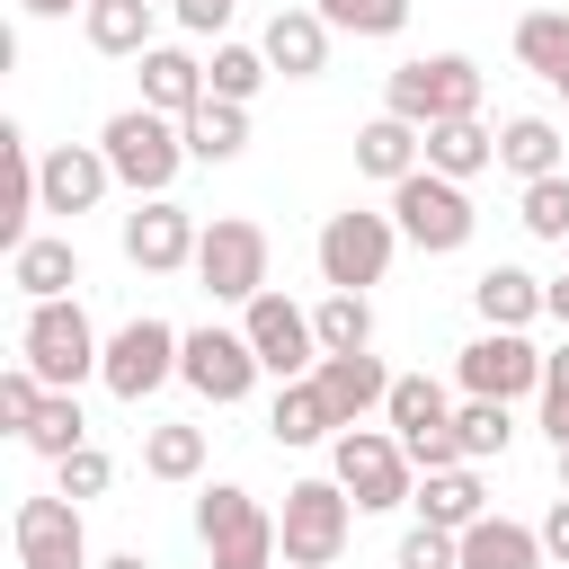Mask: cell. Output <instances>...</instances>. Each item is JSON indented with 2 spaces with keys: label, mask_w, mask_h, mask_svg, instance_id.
<instances>
[{
  "label": "cell",
  "mask_w": 569,
  "mask_h": 569,
  "mask_svg": "<svg viewBox=\"0 0 569 569\" xmlns=\"http://www.w3.org/2000/svg\"><path fill=\"white\" fill-rule=\"evenodd\" d=\"M18 365H27L44 391H80V382L107 365V338H98L89 302H80V293H62V302H27V320H18Z\"/></svg>",
  "instance_id": "1"
},
{
  "label": "cell",
  "mask_w": 569,
  "mask_h": 569,
  "mask_svg": "<svg viewBox=\"0 0 569 569\" xmlns=\"http://www.w3.org/2000/svg\"><path fill=\"white\" fill-rule=\"evenodd\" d=\"M98 151H107L116 187H133V204H142V196H169L178 169H187V133H178V116H151L142 98L116 107V116L98 124Z\"/></svg>",
  "instance_id": "2"
},
{
  "label": "cell",
  "mask_w": 569,
  "mask_h": 569,
  "mask_svg": "<svg viewBox=\"0 0 569 569\" xmlns=\"http://www.w3.org/2000/svg\"><path fill=\"white\" fill-rule=\"evenodd\" d=\"M329 480L356 498V516H391V507L418 498V462H409V445L391 427H347L329 445Z\"/></svg>",
  "instance_id": "3"
},
{
  "label": "cell",
  "mask_w": 569,
  "mask_h": 569,
  "mask_svg": "<svg viewBox=\"0 0 569 569\" xmlns=\"http://www.w3.org/2000/svg\"><path fill=\"white\" fill-rule=\"evenodd\" d=\"M196 542H204V569H284L276 516H267L240 480H213V489L196 498Z\"/></svg>",
  "instance_id": "4"
},
{
  "label": "cell",
  "mask_w": 569,
  "mask_h": 569,
  "mask_svg": "<svg viewBox=\"0 0 569 569\" xmlns=\"http://www.w3.org/2000/svg\"><path fill=\"white\" fill-rule=\"evenodd\" d=\"M382 116L400 124H445V116H480V62L471 53H418L382 80Z\"/></svg>",
  "instance_id": "5"
},
{
  "label": "cell",
  "mask_w": 569,
  "mask_h": 569,
  "mask_svg": "<svg viewBox=\"0 0 569 569\" xmlns=\"http://www.w3.org/2000/svg\"><path fill=\"white\" fill-rule=\"evenodd\" d=\"M311 258H320V284H329V293H365V284H382V276H391V258H400V222H391V213L347 204V213H329V222H320Z\"/></svg>",
  "instance_id": "6"
},
{
  "label": "cell",
  "mask_w": 569,
  "mask_h": 569,
  "mask_svg": "<svg viewBox=\"0 0 569 569\" xmlns=\"http://www.w3.org/2000/svg\"><path fill=\"white\" fill-rule=\"evenodd\" d=\"M267 267H276L267 231H258L249 213H213L204 240H196V267H187V276H196L213 302H240V311H249V302L267 293Z\"/></svg>",
  "instance_id": "7"
},
{
  "label": "cell",
  "mask_w": 569,
  "mask_h": 569,
  "mask_svg": "<svg viewBox=\"0 0 569 569\" xmlns=\"http://www.w3.org/2000/svg\"><path fill=\"white\" fill-rule=\"evenodd\" d=\"M356 533V498L320 471V480H293L284 489V516H276V542H284V569H329Z\"/></svg>",
  "instance_id": "8"
},
{
  "label": "cell",
  "mask_w": 569,
  "mask_h": 569,
  "mask_svg": "<svg viewBox=\"0 0 569 569\" xmlns=\"http://www.w3.org/2000/svg\"><path fill=\"white\" fill-rule=\"evenodd\" d=\"M391 222H400V240L427 249V258H453V249H471V231H480L471 187H453V178H436V169H418V178L391 187Z\"/></svg>",
  "instance_id": "9"
},
{
  "label": "cell",
  "mask_w": 569,
  "mask_h": 569,
  "mask_svg": "<svg viewBox=\"0 0 569 569\" xmlns=\"http://www.w3.org/2000/svg\"><path fill=\"white\" fill-rule=\"evenodd\" d=\"M178 356H187V329H169L160 311H133V320L107 338V365H98V382H107L124 409H142L160 382H178Z\"/></svg>",
  "instance_id": "10"
},
{
  "label": "cell",
  "mask_w": 569,
  "mask_h": 569,
  "mask_svg": "<svg viewBox=\"0 0 569 569\" xmlns=\"http://www.w3.org/2000/svg\"><path fill=\"white\" fill-rule=\"evenodd\" d=\"M382 427L409 445V462H418V471L462 462V445H453V391H445L436 373H400V382H391V400H382Z\"/></svg>",
  "instance_id": "11"
},
{
  "label": "cell",
  "mask_w": 569,
  "mask_h": 569,
  "mask_svg": "<svg viewBox=\"0 0 569 569\" xmlns=\"http://www.w3.org/2000/svg\"><path fill=\"white\" fill-rule=\"evenodd\" d=\"M240 338L258 347V365H267L276 382H302V373H320V329H311V311H302L284 284H267V293L240 311Z\"/></svg>",
  "instance_id": "12"
},
{
  "label": "cell",
  "mask_w": 569,
  "mask_h": 569,
  "mask_svg": "<svg viewBox=\"0 0 569 569\" xmlns=\"http://www.w3.org/2000/svg\"><path fill=\"white\" fill-rule=\"evenodd\" d=\"M258 347L240 338V329H222V320H204V329H187V356H178V382L196 391V400H213V409H231V400H249L258 391Z\"/></svg>",
  "instance_id": "13"
},
{
  "label": "cell",
  "mask_w": 569,
  "mask_h": 569,
  "mask_svg": "<svg viewBox=\"0 0 569 569\" xmlns=\"http://www.w3.org/2000/svg\"><path fill=\"white\" fill-rule=\"evenodd\" d=\"M453 382H462V400H525V391H542V347L525 329H480L453 356Z\"/></svg>",
  "instance_id": "14"
},
{
  "label": "cell",
  "mask_w": 569,
  "mask_h": 569,
  "mask_svg": "<svg viewBox=\"0 0 569 569\" xmlns=\"http://www.w3.org/2000/svg\"><path fill=\"white\" fill-rule=\"evenodd\" d=\"M9 533H18V569H98V560H89L80 498H62V489H44V498H18Z\"/></svg>",
  "instance_id": "15"
},
{
  "label": "cell",
  "mask_w": 569,
  "mask_h": 569,
  "mask_svg": "<svg viewBox=\"0 0 569 569\" xmlns=\"http://www.w3.org/2000/svg\"><path fill=\"white\" fill-rule=\"evenodd\" d=\"M124 258L142 267V276H178V267H196V240H204V222L178 204V196H142L133 213H124Z\"/></svg>",
  "instance_id": "16"
},
{
  "label": "cell",
  "mask_w": 569,
  "mask_h": 569,
  "mask_svg": "<svg viewBox=\"0 0 569 569\" xmlns=\"http://www.w3.org/2000/svg\"><path fill=\"white\" fill-rule=\"evenodd\" d=\"M36 187H44V213H98L107 204V187H116V169H107V151L98 142H53L44 160H36Z\"/></svg>",
  "instance_id": "17"
},
{
  "label": "cell",
  "mask_w": 569,
  "mask_h": 569,
  "mask_svg": "<svg viewBox=\"0 0 569 569\" xmlns=\"http://www.w3.org/2000/svg\"><path fill=\"white\" fill-rule=\"evenodd\" d=\"M311 382H320V400L338 409V427H365V418L391 400V382H400V373H382V356L365 347V356H320V373H311Z\"/></svg>",
  "instance_id": "18"
},
{
  "label": "cell",
  "mask_w": 569,
  "mask_h": 569,
  "mask_svg": "<svg viewBox=\"0 0 569 569\" xmlns=\"http://www.w3.org/2000/svg\"><path fill=\"white\" fill-rule=\"evenodd\" d=\"M133 71H142V107H151V116H178V124H187V116L213 98V89H204V62H196L187 44H151Z\"/></svg>",
  "instance_id": "19"
},
{
  "label": "cell",
  "mask_w": 569,
  "mask_h": 569,
  "mask_svg": "<svg viewBox=\"0 0 569 569\" xmlns=\"http://www.w3.org/2000/svg\"><path fill=\"white\" fill-rule=\"evenodd\" d=\"M258 44H267L276 80H320V71H329V18H320V9H276Z\"/></svg>",
  "instance_id": "20"
},
{
  "label": "cell",
  "mask_w": 569,
  "mask_h": 569,
  "mask_svg": "<svg viewBox=\"0 0 569 569\" xmlns=\"http://www.w3.org/2000/svg\"><path fill=\"white\" fill-rule=\"evenodd\" d=\"M418 525H445V533H471L480 516H489V489H480V471L471 462H445V471H418Z\"/></svg>",
  "instance_id": "21"
},
{
  "label": "cell",
  "mask_w": 569,
  "mask_h": 569,
  "mask_svg": "<svg viewBox=\"0 0 569 569\" xmlns=\"http://www.w3.org/2000/svg\"><path fill=\"white\" fill-rule=\"evenodd\" d=\"M471 311H480V329H533L542 320V276L533 267H480Z\"/></svg>",
  "instance_id": "22"
},
{
  "label": "cell",
  "mask_w": 569,
  "mask_h": 569,
  "mask_svg": "<svg viewBox=\"0 0 569 569\" xmlns=\"http://www.w3.org/2000/svg\"><path fill=\"white\" fill-rule=\"evenodd\" d=\"M267 436H276L284 453H302V445H338L347 427H338V409L320 400V382L302 373V382H276V409H267Z\"/></svg>",
  "instance_id": "23"
},
{
  "label": "cell",
  "mask_w": 569,
  "mask_h": 569,
  "mask_svg": "<svg viewBox=\"0 0 569 569\" xmlns=\"http://www.w3.org/2000/svg\"><path fill=\"white\" fill-rule=\"evenodd\" d=\"M356 169L382 178V187H400V178L427 169V133L400 124V116H373V124H356Z\"/></svg>",
  "instance_id": "24"
},
{
  "label": "cell",
  "mask_w": 569,
  "mask_h": 569,
  "mask_svg": "<svg viewBox=\"0 0 569 569\" xmlns=\"http://www.w3.org/2000/svg\"><path fill=\"white\" fill-rule=\"evenodd\" d=\"M427 169L453 178V187H471L480 169H498V133L480 116H445V124H427Z\"/></svg>",
  "instance_id": "25"
},
{
  "label": "cell",
  "mask_w": 569,
  "mask_h": 569,
  "mask_svg": "<svg viewBox=\"0 0 569 569\" xmlns=\"http://www.w3.org/2000/svg\"><path fill=\"white\" fill-rule=\"evenodd\" d=\"M560 160H569V142H560V124H551V116H507V124H498V169H507L516 187L560 178Z\"/></svg>",
  "instance_id": "26"
},
{
  "label": "cell",
  "mask_w": 569,
  "mask_h": 569,
  "mask_svg": "<svg viewBox=\"0 0 569 569\" xmlns=\"http://www.w3.org/2000/svg\"><path fill=\"white\" fill-rule=\"evenodd\" d=\"M151 27H160V0H89L80 9V36L116 62H142L151 53Z\"/></svg>",
  "instance_id": "27"
},
{
  "label": "cell",
  "mask_w": 569,
  "mask_h": 569,
  "mask_svg": "<svg viewBox=\"0 0 569 569\" xmlns=\"http://www.w3.org/2000/svg\"><path fill=\"white\" fill-rule=\"evenodd\" d=\"M462 569H542V533L489 507V516L462 533Z\"/></svg>",
  "instance_id": "28"
},
{
  "label": "cell",
  "mask_w": 569,
  "mask_h": 569,
  "mask_svg": "<svg viewBox=\"0 0 569 569\" xmlns=\"http://www.w3.org/2000/svg\"><path fill=\"white\" fill-rule=\"evenodd\" d=\"M9 284H18L27 302H62V293L80 284V249H71V240H44V231H36V240H27L18 258H9Z\"/></svg>",
  "instance_id": "29"
},
{
  "label": "cell",
  "mask_w": 569,
  "mask_h": 569,
  "mask_svg": "<svg viewBox=\"0 0 569 569\" xmlns=\"http://www.w3.org/2000/svg\"><path fill=\"white\" fill-rule=\"evenodd\" d=\"M187 160H204V169H222V160H240L249 151V107H222V98H204L187 124Z\"/></svg>",
  "instance_id": "30"
},
{
  "label": "cell",
  "mask_w": 569,
  "mask_h": 569,
  "mask_svg": "<svg viewBox=\"0 0 569 569\" xmlns=\"http://www.w3.org/2000/svg\"><path fill=\"white\" fill-rule=\"evenodd\" d=\"M142 471L169 480V489L196 480V471H204V427H196V418H160V427H142Z\"/></svg>",
  "instance_id": "31"
},
{
  "label": "cell",
  "mask_w": 569,
  "mask_h": 569,
  "mask_svg": "<svg viewBox=\"0 0 569 569\" xmlns=\"http://www.w3.org/2000/svg\"><path fill=\"white\" fill-rule=\"evenodd\" d=\"M516 62L560 89V80H569V9H525V18H516Z\"/></svg>",
  "instance_id": "32"
},
{
  "label": "cell",
  "mask_w": 569,
  "mask_h": 569,
  "mask_svg": "<svg viewBox=\"0 0 569 569\" xmlns=\"http://www.w3.org/2000/svg\"><path fill=\"white\" fill-rule=\"evenodd\" d=\"M267 80H276L267 44H231V36H222V44H213V62H204V89H213L222 107H249V98H258Z\"/></svg>",
  "instance_id": "33"
},
{
  "label": "cell",
  "mask_w": 569,
  "mask_h": 569,
  "mask_svg": "<svg viewBox=\"0 0 569 569\" xmlns=\"http://www.w3.org/2000/svg\"><path fill=\"white\" fill-rule=\"evenodd\" d=\"M311 329H320V356H365L373 347V302L365 293H320Z\"/></svg>",
  "instance_id": "34"
},
{
  "label": "cell",
  "mask_w": 569,
  "mask_h": 569,
  "mask_svg": "<svg viewBox=\"0 0 569 569\" xmlns=\"http://www.w3.org/2000/svg\"><path fill=\"white\" fill-rule=\"evenodd\" d=\"M27 453H44V462H62V453H80L89 445V418H80V391H53L44 409H36V427L18 436Z\"/></svg>",
  "instance_id": "35"
},
{
  "label": "cell",
  "mask_w": 569,
  "mask_h": 569,
  "mask_svg": "<svg viewBox=\"0 0 569 569\" xmlns=\"http://www.w3.org/2000/svg\"><path fill=\"white\" fill-rule=\"evenodd\" d=\"M453 445H462V462H489V453H507V445H516V418H507V400H462V409H453Z\"/></svg>",
  "instance_id": "36"
},
{
  "label": "cell",
  "mask_w": 569,
  "mask_h": 569,
  "mask_svg": "<svg viewBox=\"0 0 569 569\" xmlns=\"http://www.w3.org/2000/svg\"><path fill=\"white\" fill-rule=\"evenodd\" d=\"M516 222H525L533 240H560V249H569V169H560V178H533V187L516 196Z\"/></svg>",
  "instance_id": "37"
},
{
  "label": "cell",
  "mask_w": 569,
  "mask_h": 569,
  "mask_svg": "<svg viewBox=\"0 0 569 569\" xmlns=\"http://www.w3.org/2000/svg\"><path fill=\"white\" fill-rule=\"evenodd\" d=\"M329 18V36H400L409 27V0H311Z\"/></svg>",
  "instance_id": "38"
},
{
  "label": "cell",
  "mask_w": 569,
  "mask_h": 569,
  "mask_svg": "<svg viewBox=\"0 0 569 569\" xmlns=\"http://www.w3.org/2000/svg\"><path fill=\"white\" fill-rule=\"evenodd\" d=\"M391 569H462V533H445V525H409L400 551H391Z\"/></svg>",
  "instance_id": "39"
},
{
  "label": "cell",
  "mask_w": 569,
  "mask_h": 569,
  "mask_svg": "<svg viewBox=\"0 0 569 569\" xmlns=\"http://www.w3.org/2000/svg\"><path fill=\"white\" fill-rule=\"evenodd\" d=\"M53 489H62V498H107V489H116V462H107L98 445H80V453L53 462Z\"/></svg>",
  "instance_id": "40"
},
{
  "label": "cell",
  "mask_w": 569,
  "mask_h": 569,
  "mask_svg": "<svg viewBox=\"0 0 569 569\" xmlns=\"http://www.w3.org/2000/svg\"><path fill=\"white\" fill-rule=\"evenodd\" d=\"M44 400H53V391H44V382H36L27 365H9V373H0V427H9V436H27Z\"/></svg>",
  "instance_id": "41"
},
{
  "label": "cell",
  "mask_w": 569,
  "mask_h": 569,
  "mask_svg": "<svg viewBox=\"0 0 569 569\" xmlns=\"http://www.w3.org/2000/svg\"><path fill=\"white\" fill-rule=\"evenodd\" d=\"M231 9H240V0H169V18H178L187 36H213V44H222V27H231Z\"/></svg>",
  "instance_id": "42"
},
{
  "label": "cell",
  "mask_w": 569,
  "mask_h": 569,
  "mask_svg": "<svg viewBox=\"0 0 569 569\" xmlns=\"http://www.w3.org/2000/svg\"><path fill=\"white\" fill-rule=\"evenodd\" d=\"M533 533H542V560H551V569H569V498H551Z\"/></svg>",
  "instance_id": "43"
},
{
  "label": "cell",
  "mask_w": 569,
  "mask_h": 569,
  "mask_svg": "<svg viewBox=\"0 0 569 569\" xmlns=\"http://www.w3.org/2000/svg\"><path fill=\"white\" fill-rule=\"evenodd\" d=\"M542 436H551V453L569 445V391H542Z\"/></svg>",
  "instance_id": "44"
},
{
  "label": "cell",
  "mask_w": 569,
  "mask_h": 569,
  "mask_svg": "<svg viewBox=\"0 0 569 569\" xmlns=\"http://www.w3.org/2000/svg\"><path fill=\"white\" fill-rule=\"evenodd\" d=\"M542 391H569V338H560V347H542Z\"/></svg>",
  "instance_id": "45"
},
{
  "label": "cell",
  "mask_w": 569,
  "mask_h": 569,
  "mask_svg": "<svg viewBox=\"0 0 569 569\" xmlns=\"http://www.w3.org/2000/svg\"><path fill=\"white\" fill-rule=\"evenodd\" d=\"M542 320H560V329H569V267L542 284Z\"/></svg>",
  "instance_id": "46"
},
{
  "label": "cell",
  "mask_w": 569,
  "mask_h": 569,
  "mask_svg": "<svg viewBox=\"0 0 569 569\" xmlns=\"http://www.w3.org/2000/svg\"><path fill=\"white\" fill-rule=\"evenodd\" d=\"M27 18H71V9H89V0H18Z\"/></svg>",
  "instance_id": "47"
},
{
  "label": "cell",
  "mask_w": 569,
  "mask_h": 569,
  "mask_svg": "<svg viewBox=\"0 0 569 569\" xmlns=\"http://www.w3.org/2000/svg\"><path fill=\"white\" fill-rule=\"evenodd\" d=\"M98 569H151V560H142V551H107Z\"/></svg>",
  "instance_id": "48"
},
{
  "label": "cell",
  "mask_w": 569,
  "mask_h": 569,
  "mask_svg": "<svg viewBox=\"0 0 569 569\" xmlns=\"http://www.w3.org/2000/svg\"><path fill=\"white\" fill-rule=\"evenodd\" d=\"M560 498H569V445H560Z\"/></svg>",
  "instance_id": "49"
},
{
  "label": "cell",
  "mask_w": 569,
  "mask_h": 569,
  "mask_svg": "<svg viewBox=\"0 0 569 569\" xmlns=\"http://www.w3.org/2000/svg\"><path fill=\"white\" fill-rule=\"evenodd\" d=\"M560 98H569V80H560Z\"/></svg>",
  "instance_id": "50"
}]
</instances>
